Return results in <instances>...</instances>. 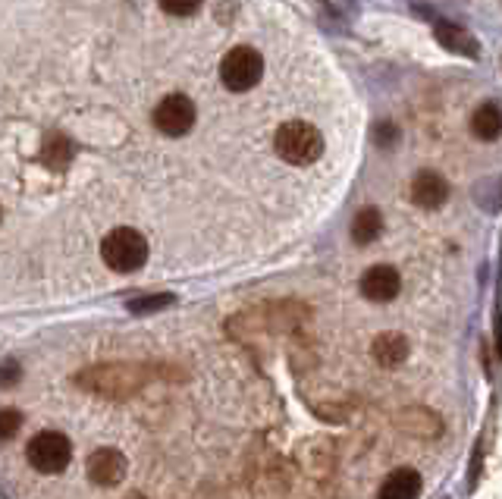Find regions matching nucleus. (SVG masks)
<instances>
[{"label": "nucleus", "mask_w": 502, "mask_h": 499, "mask_svg": "<svg viewBox=\"0 0 502 499\" xmlns=\"http://www.w3.org/2000/svg\"><path fill=\"white\" fill-rule=\"evenodd\" d=\"M371 355L380 368H396V364H402L409 358V339L402 333H383V336L374 339Z\"/></svg>", "instance_id": "nucleus-10"}, {"label": "nucleus", "mask_w": 502, "mask_h": 499, "mask_svg": "<svg viewBox=\"0 0 502 499\" xmlns=\"http://www.w3.org/2000/svg\"><path fill=\"white\" fill-rule=\"evenodd\" d=\"M126 477V456L119 450H94L88 456V481L98 487H117Z\"/></svg>", "instance_id": "nucleus-6"}, {"label": "nucleus", "mask_w": 502, "mask_h": 499, "mask_svg": "<svg viewBox=\"0 0 502 499\" xmlns=\"http://www.w3.org/2000/svg\"><path fill=\"white\" fill-rule=\"evenodd\" d=\"M161 4L163 13H170V16H192V13H198V6L205 4V0H157Z\"/></svg>", "instance_id": "nucleus-16"}, {"label": "nucleus", "mask_w": 502, "mask_h": 499, "mask_svg": "<svg viewBox=\"0 0 502 499\" xmlns=\"http://www.w3.org/2000/svg\"><path fill=\"white\" fill-rule=\"evenodd\" d=\"M273 148H277V155L283 157L286 164L308 166L323 155V138L311 123L292 120V123H283L277 129V136H273Z\"/></svg>", "instance_id": "nucleus-1"}, {"label": "nucleus", "mask_w": 502, "mask_h": 499, "mask_svg": "<svg viewBox=\"0 0 502 499\" xmlns=\"http://www.w3.org/2000/svg\"><path fill=\"white\" fill-rule=\"evenodd\" d=\"M411 198H415V204H421V208H427V210L440 208V204L449 198L446 179H443L440 173H434V170L418 173L415 183H411Z\"/></svg>", "instance_id": "nucleus-9"}, {"label": "nucleus", "mask_w": 502, "mask_h": 499, "mask_svg": "<svg viewBox=\"0 0 502 499\" xmlns=\"http://www.w3.org/2000/svg\"><path fill=\"white\" fill-rule=\"evenodd\" d=\"M392 424H396L402 433H409V437H421V440H434L443 433L440 414L430 412V408H424V405H409L405 412H399L396 418H392Z\"/></svg>", "instance_id": "nucleus-8"}, {"label": "nucleus", "mask_w": 502, "mask_h": 499, "mask_svg": "<svg viewBox=\"0 0 502 499\" xmlns=\"http://www.w3.org/2000/svg\"><path fill=\"white\" fill-rule=\"evenodd\" d=\"M101 258L110 271L132 273L148 261V239L132 227H117L101 242Z\"/></svg>", "instance_id": "nucleus-2"}, {"label": "nucleus", "mask_w": 502, "mask_h": 499, "mask_svg": "<svg viewBox=\"0 0 502 499\" xmlns=\"http://www.w3.org/2000/svg\"><path fill=\"white\" fill-rule=\"evenodd\" d=\"M173 302H176L173 296H148V299H138V302H129V311H136V315H148V311H161Z\"/></svg>", "instance_id": "nucleus-17"}, {"label": "nucleus", "mask_w": 502, "mask_h": 499, "mask_svg": "<svg viewBox=\"0 0 502 499\" xmlns=\"http://www.w3.org/2000/svg\"><path fill=\"white\" fill-rule=\"evenodd\" d=\"M57 155H60V164H66L69 155H73V148H69V142L63 136L48 138V148H44V157H48L50 166H57Z\"/></svg>", "instance_id": "nucleus-18"}, {"label": "nucleus", "mask_w": 502, "mask_h": 499, "mask_svg": "<svg viewBox=\"0 0 502 499\" xmlns=\"http://www.w3.org/2000/svg\"><path fill=\"white\" fill-rule=\"evenodd\" d=\"M25 456H29V465L35 471H41V475H57V471L66 468L69 459H73V443H69V437L60 431H41L29 440Z\"/></svg>", "instance_id": "nucleus-3"}, {"label": "nucleus", "mask_w": 502, "mask_h": 499, "mask_svg": "<svg viewBox=\"0 0 502 499\" xmlns=\"http://www.w3.org/2000/svg\"><path fill=\"white\" fill-rule=\"evenodd\" d=\"M436 41H440L443 48L455 50V54H465V57H478L480 54L478 38H474L468 29H462V25H455V22H440V25H436Z\"/></svg>", "instance_id": "nucleus-12"}, {"label": "nucleus", "mask_w": 502, "mask_h": 499, "mask_svg": "<svg viewBox=\"0 0 502 499\" xmlns=\"http://www.w3.org/2000/svg\"><path fill=\"white\" fill-rule=\"evenodd\" d=\"M499 343H502V324H499Z\"/></svg>", "instance_id": "nucleus-20"}, {"label": "nucleus", "mask_w": 502, "mask_h": 499, "mask_svg": "<svg viewBox=\"0 0 502 499\" xmlns=\"http://www.w3.org/2000/svg\"><path fill=\"white\" fill-rule=\"evenodd\" d=\"M418 494H421V475L411 468H399L383 481L377 499H418Z\"/></svg>", "instance_id": "nucleus-11"}, {"label": "nucleus", "mask_w": 502, "mask_h": 499, "mask_svg": "<svg viewBox=\"0 0 502 499\" xmlns=\"http://www.w3.org/2000/svg\"><path fill=\"white\" fill-rule=\"evenodd\" d=\"M402 290V280H399L396 267L390 264H374L371 271L361 277V296L371 299V302H392Z\"/></svg>", "instance_id": "nucleus-7"}, {"label": "nucleus", "mask_w": 502, "mask_h": 499, "mask_svg": "<svg viewBox=\"0 0 502 499\" xmlns=\"http://www.w3.org/2000/svg\"><path fill=\"white\" fill-rule=\"evenodd\" d=\"M399 138V129L392 123H377V129H374V142L380 145V148H392Z\"/></svg>", "instance_id": "nucleus-19"}, {"label": "nucleus", "mask_w": 502, "mask_h": 499, "mask_svg": "<svg viewBox=\"0 0 502 499\" xmlns=\"http://www.w3.org/2000/svg\"><path fill=\"white\" fill-rule=\"evenodd\" d=\"M195 117H198V113H195V104L186 94H167V98L154 107V117L151 120H154V126L163 136L180 138L195 126Z\"/></svg>", "instance_id": "nucleus-5"}, {"label": "nucleus", "mask_w": 502, "mask_h": 499, "mask_svg": "<svg viewBox=\"0 0 502 499\" xmlns=\"http://www.w3.org/2000/svg\"><path fill=\"white\" fill-rule=\"evenodd\" d=\"M22 427V414L16 408H0V440H13Z\"/></svg>", "instance_id": "nucleus-15"}, {"label": "nucleus", "mask_w": 502, "mask_h": 499, "mask_svg": "<svg viewBox=\"0 0 502 499\" xmlns=\"http://www.w3.org/2000/svg\"><path fill=\"white\" fill-rule=\"evenodd\" d=\"M380 233H383V217H380L377 208H365L355 214V220H352L355 245H371Z\"/></svg>", "instance_id": "nucleus-14"}, {"label": "nucleus", "mask_w": 502, "mask_h": 499, "mask_svg": "<svg viewBox=\"0 0 502 499\" xmlns=\"http://www.w3.org/2000/svg\"><path fill=\"white\" fill-rule=\"evenodd\" d=\"M264 76V57L254 48H233L220 63V79L230 92H251Z\"/></svg>", "instance_id": "nucleus-4"}, {"label": "nucleus", "mask_w": 502, "mask_h": 499, "mask_svg": "<svg viewBox=\"0 0 502 499\" xmlns=\"http://www.w3.org/2000/svg\"><path fill=\"white\" fill-rule=\"evenodd\" d=\"M471 132L480 138V142H493V138L502 136V111L497 104H480L478 111L471 113Z\"/></svg>", "instance_id": "nucleus-13"}]
</instances>
